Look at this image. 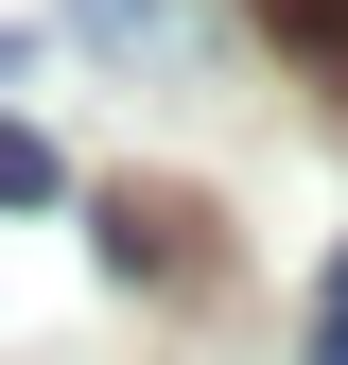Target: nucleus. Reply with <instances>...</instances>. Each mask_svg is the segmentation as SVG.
<instances>
[{
  "mask_svg": "<svg viewBox=\"0 0 348 365\" xmlns=\"http://www.w3.org/2000/svg\"><path fill=\"white\" fill-rule=\"evenodd\" d=\"M105 53H157V70H192V0H70Z\"/></svg>",
  "mask_w": 348,
  "mask_h": 365,
  "instance_id": "obj_1",
  "label": "nucleus"
},
{
  "mask_svg": "<svg viewBox=\"0 0 348 365\" xmlns=\"http://www.w3.org/2000/svg\"><path fill=\"white\" fill-rule=\"evenodd\" d=\"M53 192H70V157L35 140V122H0V209H53Z\"/></svg>",
  "mask_w": 348,
  "mask_h": 365,
  "instance_id": "obj_2",
  "label": "nucleus"
},
{
  "mask_svg": "<svg viewBox=\"0 0 348 365\" xmlns=\"http://www.w3.org/2000/svg\"><path fill=\"white\" fill-rule=\"evenodd\" d=\"M279 35H296V53H314L331 87H348V0H279Z\"/></svg>",
  "mask_w": 348,
  "mask_h": 365,
  "instance_id": "obj_3",
  "label": "nucleus"
},
{
  "mask_svg": "<svg viewBox=\"0 0 348 365\" xmlns=\"http://www.w3.org/2000/svg\"><path fill=\"white\" fill-rule=\"evenodd\" d=\"M314 365H348V313H331V348H314Z\"/></svg>",
  "mask_w": 348,
  "mask_h": 365,
  "instance_id": "obj_4",
  "label": "nucleus"
},
{
  "mask_svg": "<svg viewBox=\"0 0 348 365\" xmlns=\"http://www.w3.org/2000/svg\"><path fill=\"white\" fill-rule=\"evenodd\" d=\"M331 313H348V261H331Z\"/></svg>",
  "mask_w": 348,
  "mask_h": 365,
  "instance_id": "obj_5",
  "label": "nucleus"
}]
</instances>
